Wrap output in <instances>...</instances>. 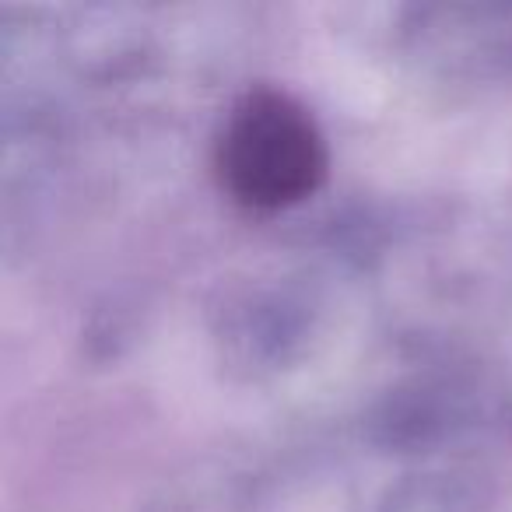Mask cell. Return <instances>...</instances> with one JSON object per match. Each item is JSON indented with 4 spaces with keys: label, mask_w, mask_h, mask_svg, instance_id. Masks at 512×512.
Here are the masks:
<instances>
[{
    "label": "cell",
    "mask_w": 512,
    "mask_h": 512,
    "mask_svg": "<svg viewBox=\"0 0 512 512\" xmlns=\"http://www.w3.org/2000/svg\"><path fill=\"white\" fill-rule=\"evenodd\" d=\"M218 165L242 204L281 207L302 200L316 186L323 144L299 102L278 92H256L228 116Z\"/></svg>",
    "instance_id": "obj_1"
}]
</instances>
